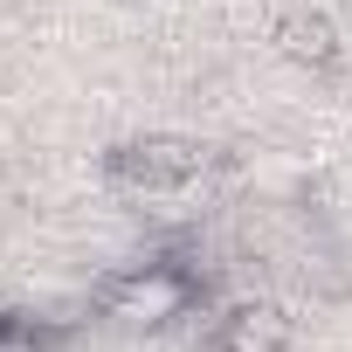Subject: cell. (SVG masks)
<instances>
[{"label": "cell", "instance_id": "cell-1", "mask_svg": "<svg viewBox=\"0 0 352 352\" xmlns=\"http://www.w3.org/2000/svg\"><path fill=\"white\" fill-rule=\"evenodd\" d=\"M194 304H201V276H194L187 263H173V256L111 270V276L90 290V311H97L104 324H124V331H166V324H180Z\"/></svg>", "mask_w": 352, "mask_h": 352}, {"label": "cell", "instance_id": "cell-2", "mask_svg": "<svg viewBox=\"0 0 352 352\" xmlns=\"http://www.w3.org/2000/svg\"><path fill=\"white\" fill-rule=\"evenodd\" d=\"M214 166V152L187 131H131L104 152V187L145 201V194H187L201 173Z\"/></svg>", "mask_w": 352, "mask_h": 352}, {"label": "cell", "instance_id": "cell-3", "mask_svg": "<svg viewBox=\"0 0 352 352\" xmlns=\"http://www.w3.org/2000/svg\"><path fill=\"white\" fill-rule=\"evenodd\" d=\"M270 49L283 63L324 76V69L345 63V28H338V14L324 0H290V8H276V21H270Z\"/></svg>", "mask_w": 352, "mask_h": 352}, {"label": "cell", "instance_id": "cell-4", "mask_svg": "<svg viewBox=\"0 0 352 352\" xmlns=\"http://www.w3.org/2000/svg\"><path fill=\"white\" fill-rule=\"evenodd\" d=\"M290 311L270 297H235L214 318V352H290Z\"/></svg>", "mask_w": 352, "mask_h": 352}, {"label": "cell", "instance_id": "cell-5", "mask_svg": "<svg viewBox=\"0 0 352 352\" xmlns=\"http://www.w3.org/2000/svg\"><path fill=\"white\" fill-rule=\"evenodd\" d=\"M63 345H69L63 318H42L28 304H0V352H63Z\"/></svg>", "mask_w": 352, "mask_h": 352}]
</instances>
